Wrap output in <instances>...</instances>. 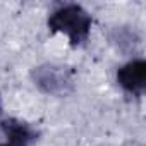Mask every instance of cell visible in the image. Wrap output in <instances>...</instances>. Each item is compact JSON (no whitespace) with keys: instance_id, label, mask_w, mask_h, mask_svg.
Instances as JSON below:
<instances>
[{"instance_id":"cell-1","label":"cell","mask_w":146,"mask_h":146,"mask_svg":"<svg viewBox=\"0 0 146 146\" xmlns=\"http://www.w3.org/2000/svg\"><path fill=\"white\" fill-rule=\"evenodd\" d=\"M48 28L53 33H65L72 46L83 43L91 28V17L81 5H64L55 11L48 19Z\"/></svg>"},{"instance_id":"cell-2","label":"cell","mask_w":146,"mask_h":146,"mask_svg":"<svg viewBox=\"0 0 146 146\" xmlns=\"http://www.w3.org/2000/svg\"><path fill=\"white\" fill-rule=\"evenodd\" d=\"M119 84L129 93H141L146 86V62L143 58H136L122 65L117 72Z\"/></svg>"},{"instance_id":"cell-3","label":"cell","mask_w":146,"mask_h":146,"mask_svg":"<svg viewBox=\"0 0 146 146\" xmlns=\"http://www.w3.org/2000/svg\"><path fill=\"white\" fill-rule=\"evenodd\" d=\"M2 131L7 137L9 146H31V143L38 137V132L26 122L9 119L2 124Z\"/></svg>"},{"instance_id":"cell-4","label":"cell","mask_w":146,"mask_h":146,"mask_svg":"<svg viewBox=\"0 0 146 146\" xmlns=\"http://www.w3.org/2000/svg\"><path fill=\"white\" fill-rule=\"evenodd\" d=\"M60 67H40L38 72H35L36 83L48 93H58L64 90V86L69 83L64 70H58Z\"/></svg>"},{"instance_id":"cell-5","label":"cell","mask_w":146,"mask_h":146,"mask_svg":"<svg viewBox=\"0 0 146 146\" xmlns=\"http://www.w3.org/2000/svg\"><path fill=\"white\" fill-rule=\"evenodd\" d=\"M0 146H9V144H0Z\"/></svg>"},{"instance_id":"cell-6","label":"cell","mask_w":146,"mask_h":146,"mask_svg":"<svg viewBox=\"0 0 146 146\" xmlns=\"http://www.w3.org/2000/svg\"><path fill=\"white\" fill-rule=\"evenodd\" d=\"M0 112H2V108H0Z\"/></svg>"}]
</instances>
